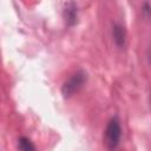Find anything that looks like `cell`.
Returning <instances> with one entry per match:
<instances>
[{
    "label": "cell",
    "instance_id": "cell-1",
    "mask_svg": "<svg viewBox=\"0 0 151 151\" xmlns=\"http://www.w3.org/2000/svg\"><path fill=\"white\" fill-rule=\"evenodd\" d=\"M88 79V74L85 70L79 68L76 72H73L70 78L64 81V84L61 85V94L65 99H68L71 97H73L76 93H78L87 83Z\"/></svg>",
    "mask_w": 151,
    "mask_h": 151
},
{
    "label": "cell",
    "instance_id": "cell-2",
    "mask_svg": "<svg viewBox=\"0 0 151 151\" xmlns=\"http://www.w3.org/2000/svg\"><path fill=\"white\" fill-rule=\"evenodd\" d=\"M122 124L118 116H113L109 119L104 131V144L109 151H114L120 144L122 139Z\"/></svg>",
    "mask_w": 151,
    "mask_h": 151
},
{
    "label": "cell",
    "instance_id": "cell-3",
    "mask_svg": "<svg viewBox=\"0 0 151 151\" xmlns=\"http://www.w3.org/2000/svg\"><path fill=\"white\" fill-rule=\"evenodd\" d=\"M63 19L67 27H73L79 21V8L74 1H67L63 7Z\"/></svg>",
    "mask_w": 151,
    "mask_h": 151
},
{
    "label": "cell",
    "instance_id": "cell-4",
    "mask_svg": "<svg viewBox=\"0 0 151 151\" xmlns=\"http://www.w3.org/2000/svg\"><path fill=\"white\" fill-rule=\"evenodd\" d=\"M112 40L118 50H124L127 45V31L125 26L120 22H114L112 25Z\"/></svg>",
    "mask_w": 151,
    "mask_h": 151
},
{
    "label": "cell",
    "instance_id": "cell-5",
    "mask_svg": "<svg viewBox=\"0 0 151 151\" xmlns=\"http://www.w3.org/2000/svg\"><path fill=\"white\" fill-rule=\"evenodd\" d=\"M18 150L19 151H37L34 143L26 136H20L18 138Z\"/></svg>",
    "mask_w": 151,
    "mask_h": 151
},
{
    "label": "cell",
    "instance_id": "cell-6",
    "mask_svg": "<svg viewBox=\"0 0 151 151\" xmlns=\"http://www.w3.org/2000/svg\"><path fill=\"white\" fill-rule=\"evenodd\" d=\"M142 13L144 14L145 18H149V17H150L151 7H150V4H149V2H144V4H143V6H142Z\"/></svg>",
    "mask_w": 151,
    "mask_h": 151
}]
</instances>
